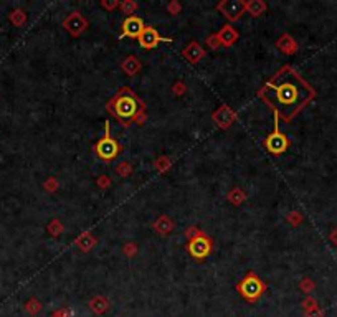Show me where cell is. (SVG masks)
I'll list each match as a JSON object with an SVG mask.
<instances>
[{"mask_svg": "<svg viewBox=\"0 0 337 317\" xmlns=\"http://www.w3.org/2000/svg\"><path fill=\"white\" fill-rule=\"evenodd\" d=\"M316 94V89L291 65H283L258 89V98L263 104L286 124L293 122V119L306 109Z\"/></svg>", "mask_w": 337, "mask_h": 317, "instance_id": "obj_1", "label": "cell"}, {"mask_svg": "<svg viewBox=\"0 0 337 317\" xmlns=\"http://www.w3.org/2000/svg\"><path fill=\"white\" fill-rule=\"evenodd\" d=\"M106 111L122 128H129L131 124L143 125L147 119L146 103L129 86H122L117 89L114 96L106 103Z\"/></svg>", "mask_w": 337, "mask_h": 317, "instance_id": "obj_2", "label": "cell"}, {"mask_svg": "<svg viewBox=\"0 0 337 317\" xmlns=\"http://www.w3.org/2000/svg\"><path fill=\"white\" fill-rule=\"evenodd\" d=\"M93 152L98 157V160H101L103 164H111L119 157L122 152V146L121 142L114 139L111 134V125L109 121L104 122V133L103 137L98 142H94L93 146Z\"/></svg>", "mask_w": 337, "mask_h": 317, "instance_id": "obj_3", "label": "cell"}, {"mask_svg": "<svg viewBox=\"0 0 337 317\" xmlns=\"http://www.w3.org/2000/svg\"><path fill=\"white\" fill-rule=\"evenodd\" d=\"M235 289L246 302L255 304L264 296V292L268 291V284H266L255 271H248L245 276L235 284Z\"/></svg>", "mask_w": 337, "mask_h": 317, "instance_id": "obj_4", "label": "cell"}, {"mask_svg": "<svg viewBox=\"0 0 337 317\" xmlns=\"http://www.w3.org/2000/svg\"><path fill=\"white\" fill-rule=\"evenodd\" d=\"M214 248H215L214 238H212L210 235H207L204 230L200 231L195 238L188 240L187 244H185L187 253L197 261H204L205 258H209V256L214 253Z\"/></svg>", "mask_w": 337, "mask_h": 317, "instance_id": "obj_5", "label": "cell"}, {"mask_svg": "<svg viewBox=\"0 0 337 317\" xmlns=\"http://www.w3.org/2000/svg\"><path fill=\"white\" fill-rule=\"evenodd\" d=\"M280 122H281L280 117L275 114V128H273V133H269L263 139L264 149L269 154H273V155L285 154L288 149H289V146H291V141H289V137L280 129Z\"/></svg>", "mask_w": 337, "mask_h": 317, "instance_id": "obj_6", "label": "cell"}, {"mask_svg": "<svg viewBox=\"0 0 337 317\" xmlns=\"http://www.w3.org/2000/svg\"><path fill=\"white\" fill-rule=\"evenodd\" d=\"M215 9L230 23H233L246 14V2L245 0H220Z\"/></svg>", "mask_w": 337, "mask_h": 317, "instance_id": "obj_7", "label": "cell"}, {"mask_svg": "<svg viewBox=\"0 0 337 317\" xmlns=\"http://www.w3.org/2000/svg\"><path fill=\"white\" fill-rule=\"evenodd\" d=\"M61 25L72 37L76 38V37H81V35L86 32L88 27H90V22L86 20V17L83 15L80 10H75V12H70Z\"/></svg>", "mask_w": 337, "mask_h": 317, "instance_id": "obj_8", "label": "cell"}, {"mask_svg": "<svg viewBox=\"0 0 337 317\" xmlns=\"http://www.w3.org/2000/svg\"><path fill=\"white\" fill-rule=\"evenodd\" d=\"M138 41H139L141 48H144V50H154V48H157V46L161 45V43H170V41H172V38L162 37V35L157 32L156 27L146 25L144 30H143V33L139 35Z\"/></svg>", "mask_w": 337, "mask_h": 317, "instance_id": "obj_9", "label": "cell"}, {"mask_svg": "<svg viewBox=\"0 0 337 317\" xmlns=\"http://www.w3.org/2000/svg\"><path fill=\"white\" fill-rule=\"evenodd\" d=\"M236 119H238V114H236L232 107L227 104L218 106L217 109L212 112V121H214L217 124V128H220L222 131H227L232 128Z\"/></svg>", "mask_w": 337, "mask_h": 317, "instance_id": "obj_10", "label": "cell"}, {"mask_svg": "<svg viewBox=\"0 0 337 317\" xmlns=\"http://www.w3.org/2000/svg\"><path fill=\"white\" fill-rule=\"evenodd\" d=\"M144 27H146V23L141 17H138V15L126 17L121 23L119 40H122V38H139V35L143 33Z\"/></svg>", "mask_w": 337, "mask_h": 317, "instance_id": "obj_11", "label": "cell"}, {"mask_svg": "<svg viewBox=\"0 0 337 317\" xmlns=\"http://www.w3.org/2000/svg\"><path fill=\"white\" fill-rule=\"evenodd\" d=\"M205 55H207V51H205L204 46L198 43V41H190V43L182 50V56H184L190 65L200 63L205 58Z\"/></svg>", "mask_w": 337, "mask_h": 317, "instance_id": "obj_12", "label": "cell"}, {"mask_svg": "<svg viewBox=\"0 0 337 317\" xmlns=\"http://www.w3.org/2000/svg\"><path fill=\"white\" fill-rule=\"evenodd\" d=\"M217 35H218V40H220L222 46H225V48H230V46H233L236 41H238V38H240L238 30H236L232 23H227V25H223L217 32Z\"/></svg>", "mask_w": 337, "mask_h": 317, "instance_id": "obj_13", "label": "cell"}, {"mask_svg": "<svg viewBox=\"0 0 337 317\" xmlns=\"http://www.w3.org/2000/svg\"><path fill=\"white\" fill-rule=\"evenodd\" d=\"M152 230L159 233L161 236H169L170 233L175 230V221L169 217V215H161L157 220H154Z\"/></svg>", "mask_w": 337, "mask_h": 317, "instance_id": "obj_14", "label": "cell"}, {"mask_svg": "<svg viewBox=\"0 0 337 317\" xmlns=\"http://www.w3.org/2000/svg\"><path fill=\"white\" fill-rule=\"evenodd\" d=\"M75 246L78 248L81 253H90V251H93L98 246V238L90 231H83L75 240Z\"/></svg>", "mask_w": 337, "mask_h": 317, "instance_id": "obj_15", "label": "cell"}, {"mask_svg": "<svg viewBox=\"0 0 337 317\" xmlns=\"http://www.w3.org/2000/svg\"><path fill=\"white\" fill-rule=\"evenodd\" d=\"M109 307H111L109 299L106 297V296H101V294L94 296V297L90 299V301H88V309H90L94 315H103V314H106L109 310Z\"/></svg>", "mask_w": 337, "mask_h": 317, "instance_id": "obj_16", "label": "cell"}, {"mask_svg": "<svg viewBox=\"0 0 337 317\" xmlns=\"http://www.w3.org/2000/svg\"><path fill=\"white\" fill-rule=\"evenodd\" d=\"M276 48L285 55H294L298 51V43L289 33H283L280 38L276 40Z\"/></svg>", "mask_w": 337, "mask_h": 317, "instance_id": "obj_17", "label": "cell"}, {"mask_svg": "<svg viewBox=\"0 0 337 317\" xmlns=\"http://www.w3.org/2000/svg\"><path fill=\"white\" fill-rule=\"evenodd\" d=\"M121 70H122L124 75L136 76V75L141 73V70H143V63H141V59L138 56L129 55L121 61Z\"/></svg>", "mask_w": 337, "mask_h": 317, "instance_id": "obj_18", "label": "cell"}, {"mask_svg": "<svg viewBox=\"0 0 337 317\" xmlns=\"http://www.w3.org/2000/svg\"><path fill=\"white\" fill-rule=\"evenodd\" d=\"M268 10V4L264 0H250L246 2V12L251 17H261Z\"/></svg>", "mask_w": 337, "mask_h": 317, "instance_id": "obj_19", "label": "cell"}, {"mask_svg": "<svg viewBox=\"0 0 337 317\" xmlns=\"http://www.w3.org/2000/svg\"><path fill=\"white\" fill-rule=\"evenodd\" d=\"M246 199H248V195L243 192V188H241V187H233L227 194V200L232 203V205H235V207L243 205V203L246 202Z\"/></svg>", "mask_w": 337, "mask_h": 317, "instance_id": "obj_20", "label": "cell"}, {"mask_svg": "<svg viewBox=\"0 0 337 317\" xmlns=\"http://www.w3.org/2000/svg\"><path fill=\"white\" fill-rule=\"evenodd\" d=\"M152 167L159 173H167L170 169H172V159L167 157V155H159L157 159H154Z\"/></svg>", "mask_w": 337, "mask_h": 317, "instance_id": "obj_21", "label": "cell"}, {"mask_svg": "<svg viewBox=\"0 0 337 317\" xmlns=\"http://www.w3.org/2000/svg\"><path fill=\"white\" fill-rule=\"evenodd\" d=\"M132 172H134V167H132L131 162H129V160H121V162L116 165V173L119 177H122V178L131 177Z\"/></svg>", "mask_w": 337, "mask_h": 317, "instance_id": "obj_22", "label": "cell"}, {"mask_svg": "<svg viewBox=\"0 0 337 317\" xmlns=\"http://www.w3.org/2000/svg\"><path fill=\"white\" fill-rule=\"evenodd\" d=\"M46 230H48V233L53 238H58L64 231V225L58 218H53L48 223V226H46Z\"/></svg>", "mask_w": 337, "mask_h": 317, "instance_id": "obj_23", "label": "cell"}, {"mask_svg": "<svg viewBox=\"0 0 337 317\" xmlns=\"http://www.w3.org/2000/svg\"><path fill=\"white\" fill-rule=\"evenodd\" d=\"M138 9H139V5H138V2H134V0H122L119 5V10L126 17H132Z\"/></svg>", "mask_w": 337, "mask_h": 317, "instance_id": "obj_24", "label": "cell"}, {"mask_svg": "<svg viewBox=\"0 0 337 317\" xmlns=\"http://www.w3.org/2000/svg\"><path fill=\"white\" fill-rule=\"evenodd\" d=\"M25 309L30 315H37L41 312V309H43V304H41L38 299H30V301L25 304Z\"/></svg>", "mask_w": 337, "mask_h": 317, "instance_id": "obj_25", "label": "cell"}, {"mask_svg": "<svg viewBox=\"0 0 337 317\" xmlns=\"http://www.w3.org/2000/svg\"><path fill=\"white\" fill-rule=\"evenodd\" d=\"M138 251H139L138 244L132 243V241L126 243V244H124V246H122V253H124V256H127V258H134V256L138 255Z\"/></svg>", "mask_w": 337, "mask_h": 317, "instance_id": "obj_26", "label": "cell"}, {"mask_svg": "<svg viewBox=\"0 0 337 317\" xmlns=\"http://www.w3.org/2000/svg\"><path fill=\"white\" fill-rule=\"evenodd\" d=\"M205 43H207V46H209L210 50H218L222 46V43H220V40H218V35L217 33H210L209 37H207Z\"/></svg>", "mask_w": 337, "mask_h": 317, "instance_id": "obj_27", "label": "cell"}, {"mask_svg": "<svg viewBox=\"0 0 337 317\" xmlns=\"http://www.w3.org/2000/svg\"><path fill=\"white\" fill-rule=\"evenodd\" d=\"M99 5H101V9H103V10H106V12H112V10L119 9L121 2H119V0H101V2H99Z\"/></svg>", "mask_w": 337, "mask_h": 317, "instance_id": "obj_28", "label": "cell"}, {"mask_svg": "<svg viewBox=\"0 0 337 317\" xmlns=\"http://www.w3.org/2000/svg\"><path fill=\"white\" fill-rule=\"evenodd\" d=\"M58 188H60V182H58L56 177H50L48 180L45 182V190H46V192H50V194L58 192Z\"/></svg>", "mask_w": 337, "mask_h": 317, "instance_id": "obj_29", "label": "cell"}, {"mask_svg": "<svg viewBox=\"0 0 337 317\" xmlns=\"http://www.w3.org/2000/svg\"><path fill=\"white\" fill-rule=\"evenodd\" d=\"M167 12L172 17H177L182 12V4L179 2V0H172V2L167 4Z\"/></svg>", "mask_w": 337, "mask_h": 317, "instance_id": "obj_30", "label": "cell"}, {"mask_svg": "<svg viewBox=\"0 0 337 317\" xmlns=\"http://www.w3.org/2000/svg\"><path fill=\"white\" fill-rule=\"evenodd\" d=\"M172 93L175 94V96H184V94L187 93V85L184 81H175L172 85Z\"/></svg>", "mask_w": 337, "mask_h": 317, "instance_id": "obj_31", "label": "cell"}, {"mask_svg": "<svg viewBox=\"0 0 337 317\" xmlns=\"http://www.w3.org/2000/svg\"><path fill=\"white\" fill-rule=\"evenodd\" d=\"M96 185L101 190H108L111 185H112V180L108 177V175H99L98 178H96Z\"/></svg>", "mask_w": 337, "mask_h": 317, "instance_id": "obj_32", "label": "cell"}, {"mask_svg": "<svg viewBox=\"0 0 337 317\" xmlns=\"http://www.w3.org/2000/svg\"><path fill=\"white\" fill-rule=\"evenodd\" d=\"M25 20H27V15H25V12H22V10H15L14 15H12V22H14L15 25H19V27L23 25Z\"/></svg>", "mask_w": 337, "mask_h": 317, "instance_id": "obj_33", "label": "cell"}, {"mask_svg": "<svg viewBox=\"0 0 337 317\" xmlns=\"http://www.w3.org/2000/svg\"><path fill=\"white\" fill-rule=\"evenodd\" d=\"M286 220L289 221L291 226H298V225H301V221H303V215H299L298 212H291L286 217Z\"/></svg>", "mask_w": 337, "mask_h": 317, "instance_id": "obj_34", "label": "cell"}, {"mask_svg": "<svg viewBox=\"0 0 337 317\" xmlns=\"http://www.w3.org/2000/svg\"><path fill=\"white\" fill-rule=\"evenodd\" d=\"M299 289L303 291V292H306V294H309V292L314 289V283L309 279V278H304L303 281L299 283Z\"/></svg>", "mask_w": 337, "mask_h": 317, "instance_id": "obj_35", "label": "cell"}, {"mask_svg": "<svg viewBox=\"0 0 337 317\" xmlns=\"http://www.w3.org/2000/svg\"><path fill=\"white\" fill-rule=\"evenodd\" d=\"M200 231H202V230H200L198 226H195V225H190V226H188V228L185 230V238H187V240H192V238H195V236H197Z\"/></svg>", "mask_w": 337, "mask_h": 317, "instance_id": "obj_36", "label": "cell"}, {"mask_svg": "<svg viewBox=\"0 0 337 317\" xmlns=\"http://www.w3.org/2000/svg\"><path fill=\"white\" fill-rule=\"evenodd\" d=\"M50 317H72V309L70 307H60V309H56Z\"/></svg>", "mask_w": 337, "mask_h": 317, "instance_id": "obj_37", "label": "cell"}, {"mask_svg": "<svg viewBox=\"0 0 337 317\" xmlns=\"http://www.w3.org/2000/svg\"><path fill=\"white\" fill-rule=\"evenodd\" d=\"M314 307H317V302H316L312 297H306L304 301H303V309H304V312H306V310L314 309Z\"/></svg>", "mask_w": 337, "mask_h": 317, "instance_id": "obj_38", "label": "cell"}, {"mask_svg": "<svg viewBox=\"0 0 337 317\" xmlns=\"http://www.w3.org/2000/svg\"><path fill=\"white\" fill-rule=\"evenodd\" d=\"M306 317H322V310L319 307H314L311 310H306Z\"/></svg>", "mask_w": 337, "mask_h": 317, "instance_id": "obj_39", "label": "cell"}]
</instances>
